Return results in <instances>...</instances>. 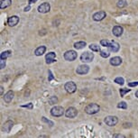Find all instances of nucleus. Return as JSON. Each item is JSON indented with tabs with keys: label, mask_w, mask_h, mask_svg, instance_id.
<instances>
[{
	"label": "nucleus",
	"mask_w": 138,
	"mask_h": 138,
	"mask_svg": "<svg viewBox=\"0 0 138 138\" xmlns=\"http://www.w3.org/2000/svg\"><path fill=\"white\" fill-rule=\"evenodd\" d=\"M51 114H52V115L55 116V117L61 116L64 114L63 107H61V106H55V107H53L51 109Z\"/></svg>",
	"instance_id": "nucleus-2"
},
{
	"label": "nucleus",
	"mask_w": 138,
	"mask_h": 138,
	"mask_svg": "<svg viewBox=\"0 0 138 138\" xmlns=\"http://www.w3.org/2000/svg\"><path fill=\"white\" fill-rule=\"evenodd\" d=\"M135 97H136V98H138V90L135 92Z\"/></svg>",
	"instance_id": "nucleus-39"
},
{
	"label": "nucleus",
	"mask_w": 138,
	"mask_h": 138,
	"mask_svg": "<svg viewBox=\"0 0 138 138\" xmlns=\"http://www.w3.org/2000/svg\"><path fill=\"white\" fill-rule=\"evenodd\" d=\"M77 115H78V110L73 107H69L65 112V115L67 117H69V118H74V117L77 116Z\"/></svg>",
	"instance_id": "nucleus-6"
},
{
	"label": "nucleus",
	"mask_w": 138,
	"mask_h": 138,
	"mask_svg": "<svg viewBox=\"0 0 138 138\" xmlns=\"http://www.w3.org/2000/svg\"><path fill=\"white\" fill-rule=\"evenodd\" d=\"M117 107H118V108H122V109H126L127 105L125 101H122V102L117 104Z\"/></svg>",
	"instance_id": "nucleus-25"
},
{
	"label": "nucleus",
	"mask_w": 138,
	"mask_h": 138,
	"mask_svg": "<svg viewBox=\"0 0 138 138\" xmlns=\"http://www.w3.org/2000/svg\"><path fill=\"white\" fill-rule=\"evenodd\" d=\"M128 86H129V87H136V86H138V81H136V82H130V83H128Z\"/></svg>",
	"instance_id": "nucleus-33"
},
{
	"label": "nucleus",
	"mask_w": 138,
	"mask_h": 138,
	"mask_svg": "<svg viewBox=\"0 0 138 138\" xmlns=\"http://www.w3.org/2000/svg\"><path fill=\"white\" fill-rule=\"evenodd\" d=\"M113 137H122V138H125L126 136L125 135H123V134H114L113 135Z\"/></svg>",
	"instance_id": "nucleus-35"
},
{
	"label": "nucleus",
	"mask_w": 138,
	"mask_h": 138,
	"mask_svg": "<svg viewBox=\"0 0 138 138\" xmlns=\"http://www.w3.org/2000/svg\"><path fill=\"white\" fill-rule=\"evenodd\" d=\"M51 10V6L49 3H42V5L38 6V11L40 13H42V14H45V13H48V12Z\"/></svg>",
	"instance_id": "nucleus-10"
},
{
	"label": "nucleus",
	"mask_w": 138,
	"mask_h": 138,
	"mask_svg": "<svg viewBox=\"0 0 138 138\" xmlns=\"http://www.w3.org/2000/svg\"><path fill=\"white\" fill-rule=\"evenodd\" d=\"M88 70H89V67H88V65L83 64V65H80V66L77 68L76 72L80 75H85L88 72Z\"/></svg>",
	"instance_id": "nucleus-8"
},
{
	"label": "nucleus",
	"mask_w": 138,
	"mask_h": 138,
	"mask_svg": "<svg viewBox=\"0 0 138 138\" xmlns=\"http://www.w3.org/2000/svg\"><path fill=\"white\" fill-rule=\"evenodd\" d=\"M37 0H29V4H33V3H35Z\"/></svg>",
	"instance_id": "nucleus-37"
},
{
	"label": "nucleus",
	"mask_w": 138,
	"mask_h": 138,
	"mask_svg": "<svg viewBox=\"0 0 138 138\" xmlns=\"http://www.w3.org/2000/svg\"><path fill=\"white\" fill-rule=\"evenodd\" d=\"M30 9H31V6H26V7H25V8H24V11H25V12H27V11H29V10H30Z\"/></svg>",
	"instance_id": "nucleus-36"
},
{
	"label": "nucleus",
	"mask_w": 138,
	"mask_h": 138,
	"mask_svg": "<svg viewBox=\"0 0 138 138\" xmlns=\"http://www.w3.org/2000/svg\"><path fill=\"white\" fill-rule=\"evenodd\" d=\"M107 48L109 49L110 52H117L120 49V46H119V43L115 42H111L109 43V45L107 46Z\"/></svg>",
	"instance_id": "nucleus-13"
},
{
	"label": "nucleus",
	"mask_w": 138,
	"mask_h": 138,
	"mask_svg": "<svg viewBox=\"0 0 138 138\" xmlns=\"http://www.w3.org/2000/svg\"><path fill=\"white\" fill-rule=\"evenodd\" d=\"M109 42L107 40H101L100 41V44L102 46H105V47H107V46L109 45Z\"/></svg>",
	"instance_id": "nucleus-29"
},
{
	"label": "nucleus",
	"mask_w": 138,
	"mask_h": 138,
	"mask_svg": "<svg viewBox=\"0 0 138 138\" xmlns=\"http://www.w3.org/2000/svg\"><path fill=\"white\" fill-rule=\"evenodd\" d=\"M18 23H19V17L17 15H12L7 20V23L9 26H15Z\"/></svg>",
	"instance_id": "nucleus-11"
},
{
	"label": "nucleus",
	"mask_w": 138,
	"mask_h": 138,
	"mask_svg": "<svg viewBox=\"0 0 138 138\" xmlns=\"http://www.w3.org/2000/svg\"><path fill=\"white\" fill-rule=\"evenodd\" d=\"M42 121H43V122H45V123H47L48 125H50L51 126H53V122H52V121L48 120V119H46V117H44V116H42Z\"/></svg>",
	"instance_id": "nucleus-30"
},
{
	"label": "nucleus",
	"mask_w": 138,
	"mask_h": 138,
	"mask_svg": "<svg viewBox=\"0 0 138 138\" xmlns=\"http://www.w3.org/2000/svg\"><path fill=\"white\" fill-rule=\"evenodd\" d=\"M99 53H100V55H101L103 58H107V57H109V55H110L109 52H106V51H100Z\"/></svg>",
	"instance_id": "nucleus-27"
},
{
	"label": "nucleus",
	"mask_w": 138,
	"mask_h": 138,
	"mask_svg": "<svg viewBox=\"0 0 138 138\" xmlns=\"http://www.w3.org/2000/svg\"><path fill=\"white\" fill-rule=\"evenodd\" d=\"M13 126H14V123H13L11 120L6 121V123L4 124V126H3L2 130L6 133H9L10 131H11V128L13 127Z\"/></svg>",
	"instance_id": "nucleus-15"
},
{
	"label": "nucleus",
	"mask_w": 138,
	"mask_h": 138,
	"mask_svg": "<svg viewBox=\"0 0 138 138\" xmlns=\"http://www.w3.org/2000/svg\"><path fill=\"white\" fill-rule=\"evenodd\" d=\"M117 6L119 7V8H123V7H125V6H126L127 4H126V2L125 1V0H119L118 2H117Z\"/></svg>",
	"instance_id": "nucleus-24"
},
{
	"label": "nucleus",
	"mask_w": 138,
	"mask_h": 138,
	"mask_svg": "<svg viewBox=\"0 0 138 138\" xmlns=\"http://www.w3.org/2000/svg\"><path fill=\"white\" fill-rule=\"evenodd\" d=\"M107 16V13L105 11H99V12H97V13H95L94 15H93V19H94V21H101V20H103L104 18Z\"/></svg>",
	"instance_id": "nucleus-9"
},
{
	"label": "nucleus",
	"mask_w": 138,
	"mask_h": 138,
	"mask_svg": "<svg viewBox=\"0 0 138 138\" xmlns=\"http://www.w3.org/2000/svg\"><path fill=\"white\" fill-rule=\"evenodd\" d=\"M12 4V0H1L0 2V8L6 9L8 6H10Z\"/></svg>",
	"instance_id": "nucleus-18"
},
{
	"label": "nucleus",
	"mask_w": 138,
	"mask_h": 138,
	"mask_svg": "<svg viewBox=\"0 0 138 138\" xmlns=\"http://www.w3.org/2000/svg\"><path fill=\"white\" fill-rule=\"evenodd\" d=\"M122 63V59L118 56H115L110 59V64L112 66H119Z\"/></svg>",
	"instance_id": "nucleus-16"
},
{
	"label": "nucleus",
	"mask_w": 138,
	"mask_h": 138,
	"mask_svg": "<svg viewBox=\"0 0 138 138\" xmlns=\"http://www.w3.org/2000/svg\"><path fill=\"white\" fill-rule=\"evenodd\" d=\"M1 88V95H3V92H4V88L1 86V88Z\"/></svg>",
	"instance_id": "nucleus-38"
},
{
	"label": "nucleus",
	"mask_w": 138,
	"mask_h": 138,
	"mask_svg": "<svg viewBox=\"0 0 138 138\" xmlns=\"http://www.w3.org/2000/svg\"><path fill=\"white\" fill-rule=\"evenodd\" d=\"M115 83H117V84H119V85H123L124 84V79L123 78H121V77H117V78H115Z\"/></svg>",
	"instance_id": "nucleus-26"
},
{
	"label": "nucleus",
	"mask_w": 138,
	"mask_h": 138,
	"mask_svg": "<svg viewBox=\"0 0 138 138\" xmlns=\"http://www.w3.org/2000/svg\"><path fill=\"white\" fill-rule=\"evenodd\" d=\"M112 33H113V34L115 35V36L119 37V36H121V35L123 34L124 28L122 26H119V25H115V26H114L113 30H112Z\"/></svg>",
	"instance_id": "nucleus-12"
},
{
	"label": "nucleus",
	"mask_w": 138,
	"mask_h": 138,
	"mask_svg": "<svg viewBox=\"0 0 138 138\" xmlns=\"http://www.w3.org/2000/svg\"><path fill=\"white\" fill-rule=\"evenodd\" d=\"M100 110V107L98 104L91 103L88 104L85 107V112L88 115H94V114H97L98 111Z\"/></svg>",
	"instance_id": "nucleus-1"
},
{
	"label": "nucleus",
	"mask_w": 138,
	"mask_h": 138,
	"mask_svg": "<svg viewBox=\"0 0 138 138\" xmlns=\"http://www.w3.org/2000/svg\"><path fill=\"white\" fill-rule=\"evenodd\" d=\"M22 107H27L29 109H33L34 106H33V104L32 103H29V104H27V105H23V106H22Z\"/></svg>",
	"instance_id": "nucleus-32"
},
{
	"label": "nucleus",
	"mask_w": 138,
	"mask_h": 138,
	"mask_svg": "<svg viewBox=\"0 0 138 138\" xmlns=\"http://www.w3.org/2000/svg\"><path fill=\"white\" fill-rule=\"evenodd\" d=\"M57 102H58V98L55 96H52V97H51V98H49V104L50 105H54V104H56Z\"/></svg>",
	"instance_id": "nucleus-23"
},
{
	"label": "nucleus",
	"mask_w": 138,
	"mask_h": 138,
	"mask_svg": "<svg viewBox=\"0 0 138 138\" xmlns=\"http://www.w3.org/2000/svg\"><path fill=\"white\" fill-rule=\"evenodd\" d=\"M5 67H6V60L1 59V61H0V69H4Z\"/></svg>",
	"instance_id": "nucleus-31"
},
{
	"label": "nucleus",
	"mask_w": 138,
	"mask_h": 138,
	"mask_svg": "<svg viewBox=\"0 0 138 138\" xmlns=\"http://www.w3.org/2000/svg\"><path fill=\"white\" fill-rule=\"evenodd\" d=\"M78 57V54L75 51H67V52L64 53V59L68 61H72L76 60V58Z\"/></svg>",
	"instance_id": "nucleus-4"
},
{
	"label": "nucleus",
	"mask_w": 138,
	"mask_h": 138,
	"mask_svg": "<svg viewBox=\"0 0 138 138\" xmlns=\"http://www.w3.org/2000/svg\"><path fill=\"white\" fill-rule=\"evenodd\" d=\"M85 46H86V42H83V41L77 42H75L74 43V48L75 49H78V50L83 49Z\"/></svg>",
	"instance_id": "nucleus-20"
},
{
	"label": "nucleus",
	"mask_w": 138,
	"mask_h": 138,
	"mask_svg": "<svg viewBox=\"0 0 138 138\" xmlns=\"http://www.w3.org/2000/svg\"><path fill=\"white\" fill-rule=\"evenodd\" d=\"M11 53H12L11 51H5V52H3L2 53H1V55H0V59L6 60V59L9 57V56H11Z\"/></svg>",
	"instance_id": "nucleus-21"
},
{
	"label": "nucleus",
	"mask_w": 138,
	"mask_h": 138,
	"mask_svg": "<svg viewBox=\"0 0 138 138\" xmlns=\"http://www.w3.org/2000/svg\"><path fill=\"white\" fill-rule=\"evenodd\" d=\"M13 98H14V92L12 91V90H9L4 96V100H5L6 103H10L12 101V99H13Z\"/></svg>",
	"instance_id": "nucleus-17"
},
{
	"label": "nucleus",
	"mask_w": 138,
	"mask_h": 138,
	"mask_svg": "<svg viewBox=\"0 0 138 138\" xmlns=\"http://www.w3.org/2000/svg\"><path fill=\"white\" fill-rule=\"evenodd\" d=\"M64 88H65L66 91L68 92V93H74V92L76 91V89H77L76 84H75L74 82H72V81L67 82V83L65 84Z\"/></svg>",
	"instance_id": "nucleus-7"
},
{
	"label": "nucleus",
	"mask_w": 138,
	"mask_h": 138,
	"mask_svg": "<svg viewBox=\"0 0 138 138\" xmlns=\"http://www.w3.org/2000/svg\"><path fill=\"white\" fill-rule=\"evenodd\" d=\"M93 59H94V54L88 52H83L80 56V61L83 62H90L93 61Z\"/></svg>",
	"instance_id": "nucleus-3"
},
{
	"label": "nucleus",
	"mask_w": 138,
	"mask_h": 138,
	"mask_svg": "<svg viewBox=\"0 0 138 138\" xmlns=\"http://www.w3.org/2000/svg\"><path fill=\"white\" fill-rule=\"evenodd\" d=\"M131 89H126V88H121L120 89V95L121 97H124L126 94L127 92H130Z\"/></svg>",
	"instance_id": "nucleus-28"
},
{
	"label": "nucleus",
	"mask_w": 138,
	"mask_h": 138,
	"mask_svg": "<svg viewBox=\"0 0 138 138\" xmlns=\"http://www.w3.org/2000/svg\"><path fill=\"white\" fill-rule=\"evenodd\" d=\"M104 122H105L107 126H115V125L117 124L118 119H117L116 116H114V115H108V116H107V117L105 118Z\"/></svg>",
	"instance_id": "nucleus-5"
},
{
	"label": "nucleus",
	"mask_w": 138,
	"mask_h": 138,
	"mask_svg": "<svg viewBox=\"0 0 138 138\" xmlns=\"http://www.w3.org/2000/svg\"><path fill=\"white\" fill-rule=\"evenodd\" d=\"M45 51H46L45 46H40V47H38L34 51V54L36 56H42L45 52Z\"/></svg>",
	"instance_id": "nucleus-19"
},
{
	"label": "nucleus",
	"mask_w": 138,
	"mask_h": 138,
	"mask_svg": "<svg viewBox=\"0 0 138 138\" xmlns=\"http://www.w3.org/2000/svg\"><path fill=\"white\" fill-rule=\"evenodd\" d=\"M89 49L91 50L92 52H100V47L97 44H90L89 45Z\"/></svg>",
	"instance_id": "nucleus-22"
},
{
	"label": "nucleus",
	"mask_w": 138,
	"mask_h": 138,
	"mask_svg": "<svg viewBox=\"0 0 138 138\" xmlns=\"http://www.w3.org/2000/svg\"><path fill=\"white\" fill-rule=\"evenodd\" d=\"M54 78H53V76H52V71L51 70H49V78H48V80H49V81H51L52 80H53Z\"/></svg>",
	"instance_id": "nucleus-34"
},
{
	"label": "nucleus",
	"mask_w": 138,
	"mask_h": 138,
	"mask_svg": "<svg viewBox=\"0 0 138 138\" xmlns=\"http://www.w3.org/2000/svg\"><path fill=\"white\" fill-rule=\"evenodd\" d=\"M55 59H56V54L54 52H49L47 55L45 56V61L47 64H51L52 62L55 61Z\"/></svg>",
	"instance_id": "nucleus-14"
}]
</instances>
